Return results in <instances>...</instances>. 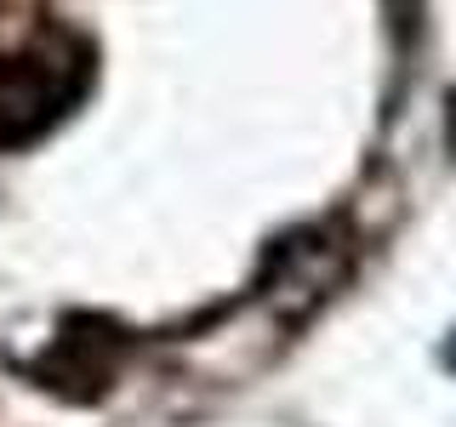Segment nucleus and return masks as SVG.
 Returning a JSON list of instances; mask_svg holds the SVG:
<instances>
[{
  "label": "nucleus",
  "instance_id": "f257e3e1",
  "mask_svg": "<svg viewBox=\"0 0 456 427\" xmlns=\"http://www.w3.org/2000/svg\"><path fill=\"white\" fill-rule=\"evenodd\" d=\"M86 63L75 46L46 40V46H28L18 57L0 63V142H23L63 114L80 97Z\"/></svg>",
  "mask_w": 456,
  "mask_h": 427
}]
</instances>
